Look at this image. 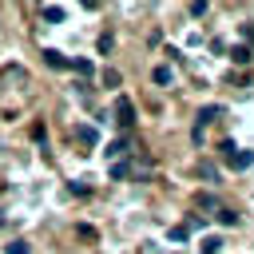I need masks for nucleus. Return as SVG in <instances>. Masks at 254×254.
I'll return each instance as SVG.
<instances>
[{
  "label": "nucleus",
  "mask_w": 254,
  "mask_h": 254,
  "mask_svg": "<svg viewBox=\"0 0 254 254\" xmlns=\"http://www.w3.org/2000/svg\"><path fill=\"white\" fill-rule=\"evenodd\" d=\"M0 226H4V210H0Z\"/></svg>",
  "instance_id": "nucleus-21"
},
{
  "label": "nucleus",
  "mask_w": 254,
  "mask_h": 254,
  "mask_svg": "<svg viewBox=\"0 0 254 254\" xmlns=\"http://www.w3.org/2000/svg\"><path fill=\"white\" fill-rule=\"evenodd\" d=\"M198 175H202L206 183H214V179H218V167H214V163H198Z\"/></svg>",
  "instance_id": "nucleus-14"
},
{
  "label": "nucleus",
  "mask_w": 254,
  "mask_h": 254,
  "mask_svg": "<svg viewBox=\"0 0 254 254\" xmlns=\"http://www.w3.org/2000/svg\"><path fill=\"white\" fill-rule=\"evenodd\" d=\"M214 218H218L222 226H234V222H238V214H234L230 206H218V210H214Z\"/></svg>",
  "instance_id": "nucleus-10"
},
{
  "label": "nucleus",
  "mask_w": 254,
  "mask_h": 254,
  "mask_svg": "<svg viewBox=\"0 0 254 254\" xmlns=\"http://www.w3.org/2000/svg\"><path fill=\"white\" fill-rule=\"evenodd\" d=\"M115 123L123 127V135H131V127H135V103H131L127 95L115 99Z\"/></svg>",
  "instance_id": "nucleus-2"
},
{
  "label": "nucleus",
  "mask_w": 254,
  "mask_h": 254,
  "mask_svg": "<svg viewBox=\"0 0 254 254\" xmlns=\"http://www.w3.org/2000/svg\"><path fill=\"white\" fill-rule=\"evenodd\" d=\"M95 48H99V56H107V52H111V48H115V36H111V32H103V36H99V44H95Z\"/></svg>",
  "instance_id": "nucleus-13"
},
{
  "label": "nucleus",
  "mask_w": 254,
  "mask_h": 254,
  "mask_svg": "<svg viewBox=\"0 0 254 254\" xmlns=\"http://www.w3.org/2000/svg\"><path fill=\"white\" fill-rule=\"evenodd\" d=\"M242 40H246V48L254 44V24H242Z\"/></svg>",
  "instance_id": "nucleus-20"
},
{
  "label": "nucleus",
  "mask_w": 254,
  "mask_h": 254,
  "mask_svg": "<svg viewBox=\"0 0 254 254\" xmlns=\"http://www.w3.org/2000/svg\"><path fill=\"white\" fill-rule=\"evenodd\" d=\"M151 79H155V83H159V87H167V83H171V79H175V71H171V67H167V64H159V67H155V71H151Z\"/></svg>",
  "instance_id": "nucleus-8"
},
{
  "label": "nucleus",
  "mask_w": 254,
  "mask_h": 254,
  "mask_svg": "<svg viewBox=\"0 0 254 254\" xmlns=\"http://www.w3.org/2000/svg\"><path fill=\"white\" fill-rule=\"evenodd\" d=\"M183 238H187V230H183V222H179V226H171V242H183Z\"/></svg>",
  "instance_id": "nucleus-19"
},
{
  "label": "nucleus",
  "mask_w": 254,
  "mask_h": 254,
  "mask_svg": "<svg viewBox=\"0 0 254 254\" xmlns=\"http://www.w3.org/2000/svg\"><path fill=\"white\" fill-rule=\"evenodd\" d=\"M218 151H222V159H226V167H230V171H246V167H254V151L234 147V139H222V143H218Z\"/></svg>",
  "instance_id": "nucleus-1"
},
{
  "label": "nucleus",
  "mask_w": 254,
  "mask_h": 254,
  "mask_svg": "<svg viewBox=\"0 0 254 254\" xmlns=\"http://www.w3.org/2000/svg\"><path fill=\"white\" fill-rule=\"evenodd\" d=\"M127 151H131V135H119L115 143H107V151H103V155H107V159H115V163H123V155H127Z\"/></svg>",
  "instance_id": "nucleus-5"
},
{
  "label": "nucleus",
  "mask_w": 254,
  "mask_h": 254,
  "mask_svg": "<svg viewBox=\"0 0 254 254\" xmlns=\"http://www.w3.org/2000/svg\"><path fill=\"white\" fill-rule=\"evenodd\" d=\"M44 64L56 67V71H67V67H71V60H67L64 52H56V48H44Z\"/></svg>",
  "instance_id": "nucleus-6"
},
{
  "label": "nucleus",
  "mask_w": 254,
  "mask_h": 254,
  "mask_svg": "<svg viewBox=\"0 0 254 254\" xmlns=\"http://www.w3.org/2000/svg\"><path fill=\"white\" fill-rule=\"evenodd\" d=\"M218 246H222V238H202V254H218Z\"/></svg>",
  "instance_id": "nucleus-17"
},
{
  "label": "nucleus",
  "mask_w": 254,
  "mask_h": 254,
  "mask_svg": "<svg viewBox=\"0 0 254 254\" xmlns=\"http://www.w3.org/2000/svg\"><path fill=\"white\" fill-rule=\"evenodd\" d=\"M198 206H202V210H218V198H214V194H198Z\"/></svg>",
  "instance_id": "nucleus-16"
},
{
  "label": "nucleus",
  "mask_w": 254,
  "mask_h": 254,
  "mask_svg": "<svg viewBox=\"0 0 254 254\" xmlns=\"http://www.w3.org/2000/svg\"><path fill=\"white\" fill-rule=\"evenodd\" d=\"M71 135H75L87 151H95V147H99V131H95L91 123H75V127H71Z\"/></svg>",
  "instance_id": "nucleus-3"
},
{
  "label": "nucleus",
  "mask_w": 254,
  "mask_h": 254,
  "mask_svg": "<svg viewBox=\"0 0 254 254\" xmlns=\"http://www.w3.org/2000/svg\"><path fill=\"white\" fill-rule=\"evenodd\" d=\"M71 71H75L79 79H87V75H91V60H71Z\"/></svg>",
  "instance_id": "nucleus-12"
},
{
  "label": "nucleus",
  "mask_w": 254,
  "mask_h": 254,
  "mask_svg": "<svg viewBox=\"0 0 254 254\" xmlns=\"http://www.w3.org/2000/svg\"><path fill=\"white\" fill-rule=\"evenodd\" d=\"M4 254H32V246H28L24 238H12V242L4 246Z\"/></svg>",
  "instance_id": "nucleus-11"
},
{
  "label": "nucleus",
  "mask_w": 254,
  "mask_h": 254,
  "mask_svg": "<svg viewBox=\"0 0 254 254\" xmlns=\"http://www.w3.org/2000/svg\"><path fill=\"white\" fill-rule=\"evenodd\" d=\"M64 16H67V12H64L60 4H48V8H44V20H48V24H64Z\"/></svg>",
  "instance_id": "nucleus-9"
},
{
  "label": "nucleus",
  "mask_w": 254,
  "mask_h": 254,
  "mask_svg": "<svg viewBox=\"0 0 254 254\" xmlns=\"http://www.w3.org/2000/svg\"><path fill=\"white\" fill-rule=\"evenodd\" d=\"M226 115V107L222 103H206V107H198V115H194V127H202V123H214V119H222Z\"/></svg>",
  "instance_id": "nucleus-4"
},
{
  "label": "nucleus",
  "mask_w": 254,
  "mask_h": 254,
  "mask_svg": "<svg viewBox=\"0 0 254 254\" xmlns=\"http://www.w3.org/2000/svg\"><path fill=\"white\" fill-rule=\"evenodd\" d=\"M230 60H234V64H238V67H246V64H250V60H254V52H250V48H246V44H238V48H230Z\"/></svg>",
  "instance_id": "nucleus-7"
},
{
  "label": "nucleus",
  "mask_w": 254,
  "mask_h": 254,
  "mask_svg": "<svg viewBox=\"0 0 254 254\" xmlns=\"http://www.w3.org/2000/svg\"><path fill=\"white\" fill-rule=\"evenodd\" d=\"M187 12H190V16H206V0H190Z\"/></svg>",
  "instance_id": "nucleus-18"
},
{
  "label": "nucleus",
  "mask_w": 254,
  "mask_h": 254,
  "mask_svg": "<svg viewBox=\"0 0 254 254\" xmlns=\"http://www.w3.org/2000/svg\"><path fill=\"white\" fill-rule=\"evenodd\" d=\"M131 175V163H111V179H127Z\"/></svg>",
  "instance_id": "nucleus-15"
}]
</instances>
